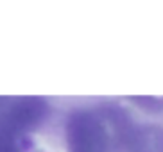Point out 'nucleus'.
I'll list each match as a JSON object with an SVG mask.
<instances>
[{"instance_id":"nucleus-2","label":"nucleus","mask_w":163,"mask_h":152,"mask_svg":"<svg viewBox=\"0 0 163 152\" xmlns=\"http://www.w3.org/2000/svg\"><path fill=\"white\" fill-rule=\"evenodd\" d=\"M45 98L36 97H0V131L27 134L48 115Z\"/></svg>"},{"instance_id":"nucleus-4","label":"nucleus","mask_w":163,"mask_h":152,"mask_svg":"<svg viewBox=\"0 0 163 152\" xmlns=\"http://www.w3.org/2000/svg\"><path fill=\"white\" fill-rule=\"evenodd\" d=\"M133 102L145 107V111H152V113H161L163 111V98L145 97V98H133Z\"/></svg>"},{"instance_id":"nucleus-1","label":"nucleus","mask_w":163,"mask_h":152,"mask_svg":"<svg viewBox=\"0 0 163 152\" xmlns=\"http://www.w3.org/2000/svg\"><path fill=\"white\" fill-rule=\"evenodd\" d=\"M136 124L127 111L111 102L86 106L66 120L68 152H126Z\"/></svg>"},{"instance_id":"nucleus-3","label":"nucleus","mask_w":163,"mask_h":152,"mask_svg":"<svg viewBox=\"0 0 163 152\" xmlns=\"http://www.w3.org/2000/svg\"><path fill=\"white\" fill-rule=\"evenodd\" d=\"M126 152H163V127L156 124L136 125Z\"/></svg>"}]
</instances>
